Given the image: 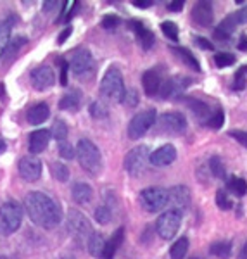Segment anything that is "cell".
Masks as SVG:
<instances>
[{"mask_svg": "<svg viewBox=\"0 0 247 259\" xmlns=\"http://www.w3.org/2000/svg\"><path fill=\"white\" fill-rule=\"evenodd\" d=\"M24 207H26L30 220L40 228L52 230L59 227L62 221L61 206L44 192H30L24 199Z\"/></svg>", "mask_w": 247, "mask_h": 259, "instance_id": "obj_1", "label": "cell"}, {"mask_svg": "<svg viewBox=\"0 0 247 259\" xmlns=\"http://www.w3.org/2000/svg\"><path fill=\"white\" fill-rule=\"evenodd\" d=\"M76 157L78 162L85 171L90 175H97L102 169V154L97 145L89 139H81L76 145Z\"/></svg>", "mask_w": 247, "mask_h": 259, "instance_id": "obj_2", "label": "cell"}, {"mask_svg": "<svg viewBox=\"0 0 247 259\" xmlns=\"http://www.w3.org/2000/svg\"><path fill=\"white\" fill-rule=\"evenodd\" d=\"M100 94L104 95L107 100L112 102H119L121 97L125 94V81H123V74L116 66H111L102 76L100 81Z\"/></svg>", "mask_w": 247, "mask_h": 259, "instance_id": "obj_3", "label": "cell"}, {"mask_svg": "<svg viewBox=\"0 0 247 259\" xmlns=\"http://www.w3.org/2000/svg\"><path fill=\"white\" fill-rule=\"evenodd\" d=\"M23 223V206L14 200L0 206V232L4 235H11L16 230H19Z\"/></svg>", "mask_w": 247, "mask_h": 259, "instance_id": "obj_4", "label": "cell"}, {"mask_svg": "<svg viewBox=\"0 0 247 259\" xmlns=\"http://www.w3.org/2000/svg\"><path fill=\"white\" fill-rule=\"evenodd\" d=\"M156 109H144L140 111L139 114H135L132 118V121H130L128 124V137L132 140H137L140 139V137H144L145 133L149 132L150 128L154 126V123H156Z\"/></svg>", "mask_w": 247, "mask_h": 259, "instance_id": "obj_5", "label": "cell"}, {"mask_svg": "<svg viewBox=\"0 0 247 259\" xmlns=\"http://www.w3.org/2000/svg\"><path fill=\"white\" fill-rule=\"evenodd\" d=\"M149 147L147 145H139V147L132 149L125 157V169L128 171L132 177H140L147 169L149 162Z\"/></svg>", "mask_w": 247, "mask_h": 259, "instance_id": "obj_6", "label": "cell"}, {"mask_svg": "<svg viewBox=\"0 0 247 259\" xmlns=\"http://www.w3.org/2000/svg\"><path fill=\"white\" fill-rule=\"evenodd\" d=\"M180 225H182V212L175 211V209H168L159 216V220L156 223V232L159 233V237H161L162 240H171L177 235Z\"/></svg>", "mask_w": 247, "mask_h": 259, "instance_id": "obj_7", "label": "cell"}, {"mask_svg": "<svg viewBox=\"0 0 247 259\" xmlns=\"http://www.w3.org/2000/svg\"><path fill=\"white\" fill-rule=\"evenodd\" d=\"M140 204L145 211L157 212L168 204V190L161 187H149L140 192Z\"/></svg>", "mask_w": 247, "mask_h": 259, "instance_id": "obj_8", "label": "cell"}, {"mask_svg": "<svg viewBox=\"0 0 247 259\" xmlns=\"http://www.w3.org/2000/svg\"><path fill=\"white\" fill-rule=\"evenodd\" d=\"M68 232L78 242L89 240L90 235L94 233L92 232V225H90L89 218L76 209H71L68 212Z\"/></svg>", "mask_w": 247, "mask_h": 259, "instance_id": "obj_9", "label": "cell"}, {"mask_svg": "<svg viewBox=\"0 0 247 259\" xmlns=\"http://www.w3.org/2000/svg\"><path fill=\"white\" fill-rule=\"evenodd\" d=\"M159 133H183L187 130V118L182 112H166L156 121Z\"/></svg>", "mask_w": 247, "mask_h": 259, "instance_id": "obj_10", "label": "cell"}, {"mask_svg": "<svg viewBox=\"0 0 247 259\" xmlns=\"http://www.w3.org/2000/svg\"><path fill=\"white\" fill-rule=\"evenodd\" d=\"M192 85L190 78L185 76H171L168 78L164 83H161V89H159V94L164 100H173L180 97V95L185 92L188 87Z\"/></svg>", "mask_w": 247, "mask_h": 259, "instance_id": "obj_11", "label": "cell"}, {"mask_svg": "<svg viewBox=\"0 0 247 259\" xmlns=\"http://www.w3.org/2000/svg\"><path fill=\"white\" fill-rule=\"evenodd\" d=\"M31 85L35 87V90L44 92L49 90L56 85V73L49 66H40V68L31 71Z\"/></svg>", "mask_w": 247, "mask_h": 259, "instance_id": "obj_12", "label": "cell"}, {"mask_svg": "<svg viewBox=\"0 0 247 259\" xmlns=\"http://www.w3.org/2000/svg\"><path fill=\"white\" fill-rule=\"evenodd\" d=\"M19 175L26 182H36L42 177V162L35 156H24L19 159Z\"/></svg>", "mask_w": 247, "mask_h": 259, "instance_id": "obj_13", "label": "cell"}, {"mask_svg": "<svg viewBox=\"0 0 247 259\" xmlns=\"http://www.w3.org/2000/svg\"><path fill=\"white\" fill-rule=\"evenodd\" d=\"M192 194L188 190V187L185 185H175L168 190V202L173 206L175 211L182 212L183 209H187L190 206Z\"/></svg>", "mask_w": 247, "mask_h": 259, "instance_id": "obj_14", "label": "cell"}, {"mask_svg": "<svg viewBox=\"0 0 247 259\" xmlns=\"http://www.w3.org/2000/svg\"><path fill=\"white\" fill-rule=\"evenodd\" d=\"M92 68H94V57H92L89 50H79V52H76L69 64V69L76 76H85V74L90 73Z\"/></svg>", "mask_w": 247, "mask_h": 259, "instance_id": "obj_15", "label": "cell"}, {"mask_svg": "<svg viewBox=\"0 0 247 259\" xmlns=\"http://www.w3.org/2000/svg\"><path fill=\"white\" fill-rule=\"evenodd\" d=\"M149 159L154 166H157V168H164V166L171 164V162L177 159V149H175V145H171V144H164L159 149L154 150V152L150 154Z\"/></svg>", "mask_w": 247, "mask_h": 259, "instance_id": "obj_16", "label": "cell"}, {"mask_svg": "<svg viewBox=\"0 0 247 259\" xmlns=\"http://www.w3.org/2000/svg\"><path fill=\"white\" fill-rule=\"evenodd\" d=\"M192 19L200 28H209L213 24V6L206 0H200L194 6L192 11Z\"/></svg>", "mask_w": 247, "mask_h": 259, "instance_id": "obj_17", "label": "cell"}, {"mask_svg": "<svg viewBox=\"0 0 247 259\" xmlns=\"http://www.w3.org/2000/svg\"><path fill=\"white\" fill-rule=\"evenodd\" d=\"M50 132L45 128L36 130V132L30 133V140H28V145H30V152L31 154H40L47 149L49 142H50Z\"/></svg>", "mask_w": 247, "mask_h": 259, "instance_id": "obj_18", "label": "cell"}, {"mask_svg": "<svg viewBox=\"0 0 247 259\" xmlns=\"http://www.w3.org/2000/svg\"><path fill=\"white\" fill-rule=\"evenodd\" d=\"M142 87H144V92L147 97H154V95L159 94V89H161V78L154 69H147L144 74H142Z\"/></svg>", "mask_w": 247, "mask_h": 259, "instance_id": "obj_19", "label": "cell"}, {"mask_svg": "<svg viewBox=\"0 0 247 259\" xmlns=\"http://www.w3.org/2000/svg\"><path fill=\"white\" fill-rule=\"evenodd\" d=\"M132 30L135 31L137 38H139L140 45L144 47L145 50H149L150 47L154 45V41H156V36H154V33L149 30V28H145L144 24L139 23V21H132Z\"/></svg>", "mask_w": 247, "mask_h": 259, "instance_id": "obj_20", "label": "cell"}, {"mask_svg": "<svg viewBox=\"0 0 247 259\" xmlns=\"http://www.w3.org/2000/svg\"><path fill=\"white\" fill-rule=\"evenodd\" d=\"M125 240V228L121 227L112 233V237L109 239V242H106V247H104V254H102V259H112L118 252V249L121 247Z\"/></svg>", "mask_w": 247, "mask_h": 259, "instance_id": "obj_21", "label": "cell"}, {"mask_svg": "<svg viewBox=\"0 0 247 259\" xmlns=\"http://www.w3.org/2000/svg\"><path fill=\"white\" fill-rule=\"evenodd\" d=\"M237 19H235V16L233 14H230L227 16L223 21H221V24L215 30V38L216 40H220V41H227L230 36H232V33L235 31V26H237Z\"/></svg>", "mask_w": 247, "mask_h": 259, "instance_id": "obj_22", "label": "cell"}, {"mask_svg": "<svg viewBox=\"0 0 247 259\" xmlns=\"http://www.w3.org/2000/svg\"><path fill=\"white\" fill-rule=\"evenodd\" d=\"M71 195H73V199L76 200L78 204H89L92 197H94V190H92V187L89 183L76 182L73 185V189H71Z\"/></svg>", "mask_w": 247, "mask_h": 259, "instance_id": "obj_23", "label": "cell"}, {"mask_svg": "<svg viewBox=\"0 0 247 259\" xmlns=\"http://www.w3.org/2000/svg\"><path fill=\"white\" fill-rule=\"evenodd\" d=\"M50 116V109L49 106L45 102H40L36 104V106H33L30 111H28V123L33 124V126H38V124L44 123L45 119H47Z\"/></svg>", "mask_w": 247, "mask_h": 259, "instance_id": "obj_24", "label": "cell"}, {"mask_svg": "<svg viewBox=\"0 0 247 259\" xmlns=\"http://www.w3.org/2000/svg\"><path fill=\"white\" fill-rule=\"evenodd\" d=\"M185 102H187V106L190 107V111L194 112L195 118L204 121V123H206V121L209 119V116L213 114L211 107H209L206 102H202L200 99H187Z\"/></svg>", "mask_w": 247, "mask_h": 259, "instance_id": "obj_25", "label": "cell"}, {"mask_svg": "<svg viewBox=\"0 0 247 259\" xmlns=\"http://www.w3.org/2000/svg\"><path fill=\"white\" fill-rule=\"evenodd\" d=\"M104 247H106V240L100 233H92L90 239L87 240V249L94 257H102Z\"/></svg>", "mask_w": 247, "mask_h": 259, "instance_id": "obj_26", "label": "cell"}, {"mask_svg": "<svg viewBox=\"0 0 247 259\" xmlns=\"http://www.w3.org/2000/svg\"><path fill=\"white\" fill-rule=\"evenodd\" d=\"M79 104H81V95H79V92L71 90L69 94H66L64 97L61 99L59 107L62 111H78Z\"/></svg>", "mask_w": 247, "mask_h": 259, "instance_id": "obj_27", "label": "cell"}, {"mask_svg": "<svg viewBox=\"0 0 247 259\" xmlns=\"http://www.w3.org/2000/svg\"><path fill=\"white\" fill-rule=\"evenodd\" d=\"M171 50H173V54L178 57L180 61L185 62V64L188 66V68H192V69H195V71H200L199 61L195 59V56H194V54H192L188 49H183V47H173Z\"/></svg>", "mask_w": 247, "mask_h": 259, "instance_id": "obj_28", "label": "cell"}, {"mask_svg": "<svg viewBox=\"0 0 247 259\" xmlns=\"http://www.w3.org/2000/svg\"><path fill=\"white\" fill-rule=\"evenodd\" d=\"M227 189L232 192L233 195H237V197H244L247 194V182L244 178L230 177L227 182Z\"/></svg>", "mask_w": 247, "mask_h": 259, "instance_id": "obj_29", "label": "cell"}, {"mask_svg": "<svg viewBox=\"0 0 247 259\" xmlns=\"http://www.w3.org/2000/svg\"><path fill=\"white\" fill-rule=\"evenodd\" d=\"M12 23H14V19L12 18L0 21V56H2V52L6 50L7 44H9V40H11Z\"/></svg>", "mask_w": 247, "mask_h": 259, "instance_id": "obj_30", "label": "cell"}, {"mask_svg": "<svg viewBox=\"0 0 247 259\" xmlns=\"http://www.w3.org/2000/svg\"><path fill=\"white\" fill-rule=\"evenodd\" d=\"M188 252V239L187 237H182L173 244V247L170 249V256L171 259H185Z\"/></svg>", "mask_w": 247, "mask_h": 259, "instance_id": "obj_31", "label": "cell"}, {"mask_svg": "<svg viewBox=\"0 0 247 259\" xmlns=\"http://www.w3.org/2000/svg\"><path fill=\"white\" fill-rule=\"evenodd\" d=\"M209 252L220 259H228L232 256V244L230 242H216L209 247Z\"/></svg>", "mask_w": 247, "mask_h": 259, "instance_id": "obj_32", "label": "cell"}, {"mask_svg": "<svg viewBox=\"0 0 247 259\" xmlns=\"http://www.w3.org/2000/svg\"><path fill=\"white\" fill-rule=\"evenodd\" d=\"M26 41H28L26 36H16V38H11L9 44H7L6 50H4L2 56H0V57H11V56H14V54L18 52V50L23 47V45H26Z\"/></svg>", "mask_w": 247, "mask_h": 259, "instance_id": "obj_33", "label": "cell"}, {"mask_svg": "<svg viewBox=\"0 0 247 259\" xmlns=\"http://www.w3.org/2000/svg\"><path fill=\"white\" fill-rule=\"evenodd\" d=\"M50 173H52V177L56 180H59V182H68L69 178L68 166L62 164V162H52L50 164Z\"/></svg>", "mask_w": 247, "mask_h": 259, "instance_id": "obj_34", "label": "cell"}, {"mask_svg": "<svg viewBox=\"0 0 247 259\" xmlns=\"http://www.w3.org/2000/svg\"><path fill=\"white\" fill-rule=\"evenodd\" d=\"M50 135L54 137L57 142H66V137H68V124L64 123L62 119H57L56 123H54V128H52V133Z\"/></svg>", "mask_w": 247, "mask_h": 259, "instance_id": "obj_35", "label": "cell"}, {"mask_svg": "<svg viewBox=\"0 0 247 259\" xmlns=\"http://www.w3.org/2000/svg\"><path fill=\"white\" fill-rule=\"evenodd\" d=\"M139 100H140L139 92H137L135 89H130V90H125V94H123V97H121L119 102L127 107H137L139 106Z\"/></svg>", "mask_w": 247, "mask_h": 259, "instance_id": "obj_36", "label": "cell"}, {"mask_svg": "<svg viewBox=\"0 0 247 259\" xmlns=\"http://www.w3.org/2000/svg\"><path fill=\"white\" fill-rule=\"evenodd\" d=\"M215 64L218 68H228V66L235 64V56L228 52H220L215 54Z\"/></svg>", "mask_w": 247, "mask_h": 259, "instance_id": "obj_37", "label": "cell"}, {"mask_svg": "<svg viewBox=\"0 0 247 259\" xmlns=\"http://www.w3.org/2000/svg\"><path fill=\"white\" fill-rule=\"evenodd\" d=\"M209 169H211V173H213V177H215V178H223L225 177V166H223V162H221V159L218 156L209 159Z\"/></svg>", "mask_w": 247, "mask_h": 259, "instance_id": "obj_38", "label": "cell"}, {"mask_svg": "<svg viewBox=\"0 0 247 259\" xmlns=\"http://www.w3.org/2000/svg\"><path fill=\"white\" fill-rule=\"evenodd\" d=\"M216 206L220 207L221 211H228L232 207V199L228 197L227 190L220 189L216 192Z\"/></svg>", "mask_w": 247, "mask_h": 259, "instance_id": "obj_39", "label": "cell"}, {"mask_svg": "<svg viewBox=\"0 0 247 259\" xmlns=\"http://www.w3.org/2000/svg\"><path fill=\"white\" fill-rule=\"evenodd\" d=\"M223 121H225L223 111H221V109H216L211 116H209V119L206 121V124H208L209 128H213V130H220L221 126H223Z\"/></svg>", "mask_w": 247, "mask_h": 259, "instance_id": "obj_40", "label": "cell"}, {"mask_svg": "<svg viewBox=\"0 0 247 259\" xmlns=\"http://www.w3.org/2000/svg\"><path fill=\"white\" fill-rule=\"evenodd\" d=\"M107 114H109V111L102 102H92L90 104V116L92 118L104 119V118H107Z\"/></svg>", "mask_w": 247, "mask_h": 259, "instance_id": "obj_41", "label": "cell"}, {"mask_svg": "<svg viewBox=\"0 0 247 259\" xmlns=\"http://www.w3.org/2000/svg\"><path fill=\"white\" fill-rule=\"evenodd\" d=\"M161 30L170 40H173V41L178 40V26L175 23H171V21H164V23H161Z\"/></svg>", "mask_w": 247, "mask_h": 259, "instance_id": "obj_42", "label": "cell"}, {"mask_svg": "<svg viewBox=\"0 0 247 259\" xmlns=\"http://www.w3.org/2000/svg\"><path fill=\"white\" fill-rule=\"evenodd\" d=\"M95 221L100 225H107L109 221H111V209H109L107 206H100L95 209Z\"/></svg>", "mask_w": 247, "mask_h": 259, "instance_id": "obj_43", "label": "cell"}, {"mask_svg": "<svg viewBox=\"0 0 247 259\" xmlns=\"http://www.w3.org/2000/svg\"><path fill=\"white\" fill-rule=\"evenodd\" d=\"M59 154L62 159H73L76 156V150L73 149V145L68 144V142H61L59 144Z\"/></svg>", "mask_w": 247, "mask_h": 259, "instance_id": "obj_44", "label": "cell"}, {"mask_svg": "<svg viewBox=\"0 0 247 259\" xmlns=\"http://www.w3.org/2000/svg\"><path fill=\"white\" fill-rule=\"evenodd\" d=\"M118 24H119V18H118V16L109 14V16H106V18L102 19V26L106 28V30H114Z\"/></svg>", "mask_w": 247, "mask_h": 259, "instance_id": "obj_45", "label": "cell"}, {"mask_svg": "<svg viewBox=\"0 0 247 259\" xmlns=\"http://www.w3.org/2000/svg\"><path fill=\"white\" fill-rule=\"evenodd\" d=\"M232 139H235L238 144H242L247 149V132H242V130H233V132L228 133Z\"/></svg>", "mask_w": 247, "mask_h": 259, "instance_id": "obj_46", "label": "cell"}, {"mask_svg": "<svg viewBox=\"0 0 247 259\" xmlns=\"http://www.w3.org/2000/svg\"><path fill=\"white\" fill-rule=\"evenodd\" d=\"M244 87H245V71H244V68H240L235 76V85H233V89L242 90Z\"/></svg>", "mask_w": 247, "mask_h": 259, "instance_id": "obj_47", "label": "cell"}, {"mask_svg": "<svg viewBox=\"0 0 247 259\" xmlns=\"http://www.w3.org/2000/svg\"><path fill=\"white\" fill-rule=\"evenodd\" d=\"M194 41H195V45H199V47L204 49V50H213V49H215V45H213L208 38H204V36H195Z\"/></svg>", "mask_w": 247, "mask_h": 259, "instance_id": "obj_48", "label": "cell"}, {"mask_svg": "<svg viewBox=\"0 0 247 259\" xmlns=\"http://www.w3.org/2000/svg\"><path fill=\"white\" fill-rule=\"evenodd\" d=\"M68 69H69V64L62 61L61 62V85H68Z\"/></svg>", "mask_w": 247, "mask_h": 259, "instance_id": "obj_49", "label": "cell"}, {"mask_svg": "<svg viewBox=\"0 0 247 259\" xmlns=\"http://www.w3.org/2000/svg\"><path fill=\"white\" fill-rule=\"evenodd\" d=\"M183 6H185V4H183L182 0H173V2H168V11L170 12H180L183 9Z\"/></svg>", "mask_w": 247, "mask_h": 259, "instance_id": "obj_50", "label": "cell"}, {"mask_svg": "<svg viewBox=\"0 0 247 259\" xmlns=\"http://www.w3.org/2000/svg\"><path fill=\"white\" fill-rule=\"evenodd\" d=\"M233 16H235V19H237V23H238V24L247 23V6L244 7V9H240V11L233 12Z\"/></svg>", "mask_w": 247, "mask_h": 259, "instance_id": "obj_51", "label": "cell"}, {"mask_svg": "<svg viewBox=\"0 0 247 259\" xmlns=\"http://www.w3.org/2000/svg\"><path fill=\"white\" fill-rule=\"evenodd\" d=\"M62 6L61 2H57V0H54V2H44V11L45 12H50L52 9H59Z\"/></svg>", "mask_w": 247, "mask_h": 259, "instance_id": "obj_52", "label": "cell"}, {"mask_svg": "<svg viewBox=\"0 0 247 259\" xmlns=\"http://www.w3.org/2000/svg\"><path fill=\"white\" fill-rule=\"evenodd\" d=\"M152 4H154L152 0H135V2H133V6L139 7V9H147V7H150Z\"/></svg>", "mask_w": 247, "mask_h": 259, "instance_id": "obj_53", "label": "cell"}, {"mask_svg": "<svg viewBox=\"0 0 247 259\" xmlns=\"http://www.w3.org/2000/svg\"><path fill=\"white\" fill-rule=\"evenodd\" d=\"M237 49L238 50H244V52L247 50V36L245 35L240 36V40H238V44H237Z\"/></svg>", "mask_w": 247, "mask_h": 259, "instance_id": "obj_54", "label": "cell"}, {"mask_svg": "<svg viewBox=\"0 0 247 259\" xmlns=\"http://www.w3.org/2000/svg\"><path fill=\"white\" fill-rule=\"evenodd\" d=\"M69 35H71V28H66V30L62 31V33H61V36H59V44H64L66 38H68Z\"/></svg>", "mask_w": 247, "mask_h": 259, "instance_id": "obj_55", "label": "cell"}, {"mask_svg": "<svg viewBox=\"0 0 247 259\" xmlns=\"http://www.w3.org/2000/svg\"><path fill=\"white\" fill-rule=\"evenodd\" d=\"M238 259H247V242L244 244V247H242L240 254H238Z\"/></svg>", "mask_w": 247, "mask_h": 259, "instance_id": "obj_56", "label": "cell"}, {"mask_svg": "<svg viewBox=\"0 0 247 259\" xmlns=\"http://www.w3.org/2000/svg\"><path fill=\"white\" fill-rule=\"evenodd\" d=\"M6 149H7L6 142H4L2 139H0V154H4V152H6Z\"/></svg>", "mask_w": 247, "mask_h": 259, "instance_id": "obj_57", "label": "cell"}, {"mask_svg": "<svg viewBox=\"0 0 247 259\" xmlns=\"http://www.w3.org/2000/svg\"><path fill=\"white\" fill-rule=\"evenodd\" d=\"M4 94H6V87H4V85H0V99L4 97Z\"/></svg>", "mask_w": 247, "mask_h": 259, "instance_id": "obj_58", "label": "cell"}, {"mask_svg": "<svg viewBox=\"0 0 247 259\" xmlns=\"http://www.w3.org/2000/svg\"><path fill=\"white\" fill-rule=\"evenodd\" d=\"M61 259H74V257H71V256H64V257H61Z\"/></svg>", "mask_w": 247, "mask_h": 259, "instance_id": "obj_59", "label": "cell"}, {"mask_svg": "<svg viewBox=\"0 0 247 259\" xmlns=\"http://www.w3.org/2000/svg\"><path fill=\"white\" fill-rule=\"evenodd\" d=\"M0 259H7V257L6 256H0Z\"/></svg>", "mask_w": 247, "mask_h": 259, "instance_id": "obj_60", "label": "cell"}]
</instances>
